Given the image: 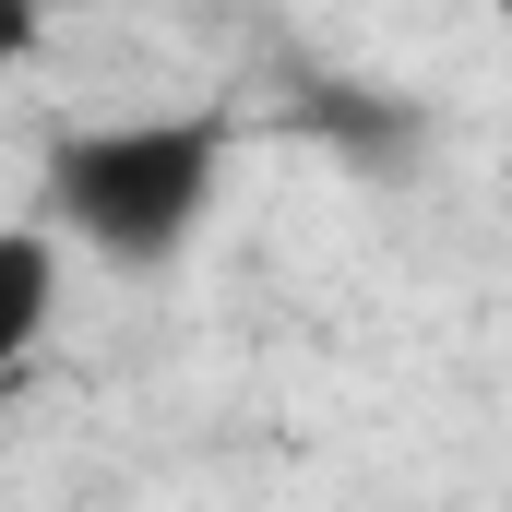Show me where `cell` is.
<instances>
[{"instance_id": "6da1fadb", "label": "cell", "mask_w": 512, "mask_h": 512, "mask_svg": "<svg viewBox=\"0 0 512 512\" xmlns=\"http://www.w3.org/2000/svg\"><path fill=\"white\" fill-rule=\"evenodd\" d=\"M215 179H227V120H84V131L48 143L36 203H48L60 239H84L96 262L155 274V262L191 251Z\"/></svg>"}, {"instance_id": "7a4b0ae2", "label": "cell", "mask_w": 512, "mask_h": 512, "mask_svg": "<svg viewBox=\"0 0 512 512\" xmlns=\"http://www.w3.org/2000/svg\"><path fill=\"white\" fill-rule=\"evenodd\" d=\"M60 322V227H0V382Z\"/></svg>"}, {"instance_id": "3957f363", "label": "cell", "mask_w": 512, "mask_h": 512, "mask_svg": "<svg viewBox=\"0 0 512 512\" xmlns=\"http://www.w3.org/2000/svg\"><path fill=\"white\" fill-rule=\"evenodd\" d=\"M36 36H48V0H0V72L36 60Z\"/></svg>"}]
</instances>
